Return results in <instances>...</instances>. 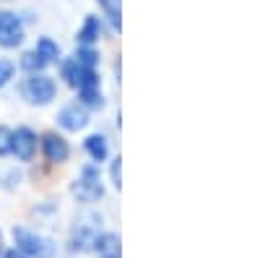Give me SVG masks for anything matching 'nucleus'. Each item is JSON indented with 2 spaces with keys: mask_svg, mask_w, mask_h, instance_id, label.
I'll list each match as a JSON object with an SVG mask.
<instances>
[{
  "mask_svg": "<svg viewBox=\"0 0 260 258\" xmlns=\"http://www.w3.org/2000/svg\"><path fill=\"white\" fill-rule=\"evenodd\" d=\"M13 240H16L18 250L24 255H29V258H52L55 255V243L52 240L42 238V235H37V232H29L24 227L13 230Z\"/></svg>",
  "mask_w": 260,
  "mask_h": 258,
  "instance_id": "obj_1",
  "label": "nucleus"
},
{
  "mask_svg": "<svg viewBox=\"0 0 260 258\" xmlns=\"http://www.w3.org/2000/svg\"><path fill=\"white\" fill-rule=\"evenodd\" d=\"M102 183H99V178H96V172L91 169V167H86L83 169V175L73 183V196L78 198V201H86V204H91V201H96V198H102Z\"/></svg>",
  "mask_w": 260,
  "mask_h": 258,
  "instance_id": "obj_2",
  "label": "nucleus"
},
{
  "mask_svg": "<svg viewBox=\"0 0 260 258\" xmlns=\"http://www.w3.org/2000/svg\"><path fill=\"white\" fill-rule=\"evenodd\" d=\"M21 39H24V26H21L18 16L11 11H3L0 13V45L16 47V45H21Z\"/></svg>",
  "mask_w": 260,
  "mask_h": 258,
  "instance_id": "obj_3",
  "label": "nucleus"
},
{
  "mask_svg": "<svg viewBox=\"0 0 260 258\" xmlns=\"http://www.w3.org/2000/svg\"><path fill=\"white\" fill-rule=\"evenodd\" d=\"M26 94H29L31 102L47 104L55 97V83L45 73H31V78H26Z\"/></svg>",
  "mask_w": 260,
  "mask_h": 258,
  "instance_id": "obj_4",
  "label": "nucleus"
},
{
  "mask_svg": "<svg viewBox=\"0 0 260 258\" xmlns=\"http://www.w3.org/2000/svg\"><path fill=\"white\" fill-rule=\"evenodd\" d=\"M11 149L16 152V157L18 159H31V154H34V149H37V138H34V133L29 131V128H18V131L13 133V138H11Z\"/></svg>",
  "mask_w": 260,
  "mask_h": 258,
  "instance_id": "obj_5",
  "label": "nucleus"
},
{
  "mask_svg": "<svg viewBox=\"0 0 260 258\" xmlns=\"http://www.w3.org/2000/svg\"><path fill=\"white\" fill-rule=\"evenodd\" d=\"M86 110L78 104V102H73V104H68L65 110L57 115V123L65 128V131H78V128H83L86 125Z\"/></svg>",
  "mask_w": 260,
  "mask_h": 258,
  "instance_id": "obj_6",
  "label": "nucleus"
},
{
  "mask_svg": "<svg viewBox=\"0 0 260 258\" xmlns=\"http://www.w3.org/2000/svg\"><path fill=\"white\" fill-rule=\"evenodd\" d=\"M42 146H45V157L50 162H65L68 159V144H65V138H60L55 133H47L45 141H42Z\"/></svg>",
  "mask_w": 260,
  "mask_h": 258,
  "instance_id": "obj_7",
  "label": "nucleus"
},
{
  "mask_svg": "<svg viewBox=\"0 0 260 258\" xmlns=\"http://www.w3.org/2000/svg\"><path fill=\"white\" fill-rule=\"evenodd\" d=\"M94 248L99 258H120V238L115 232H104L94 240Z\"/></svg>",
  "mask_w": 260,
  "mask_h": 258,
  "instance_id": "obj_8",
  "label": "nucleus"
},
{
  "mask_svg": "<svg viewBox=\"0 0 260 258\" xmlns=\"http://www.w3.org/2000/svg\"><path fill=\"white\" fill-rule=\"evenodd\" d=\"M86 152L91 154V159L102 162L107 157V141L102 136H91V138H86Z\"/></svg>",
  "mask_w": 260,
  "mask_h": 258,
  "instance_id": "obj_9",
  "label": "nucleus"
},
{
  "mask_svg": "<svg viewBox=\"0 0 260 258\" xmlns=\"http://www.w3.org/2000/svg\"><path fill=\"white\" fill-rule=\"evenodd\" d=\"M37 55L42 58V60H45V63H50L52 58H57V45H55V42L52 39H39V45H37Z\"/></svg>",
  "mask_w": 260,
  "mask_h": 258,
  "instance_id": "obj_10",
  "label": "nucleus"
},
{
  "mask_svg": "<svg viewBox=\"0 0 260 258\" xmlns=\"http://www.w3.org/2000/svg\"><path fill=\"white\" fill-rule=\"evenodd\" d=\"M99 3H102V8L107 11V16H110L112 26L120 29V0H99Z\"/></svg>",
  "mask_w": 260,
  "mask_h": 258,
  "instance_id": "obj_11",
  "label": "nucleus"
},
{
  "mask_svg": "<svg viewBox=\"0 0 260 258\" xmlns=\"http://www.w3.org/2000/svg\"><path fill=\"white\" fill-rule=\"evenodd\" d=\"M78 37H81V42H86V45H89V42H94V39L99 37V21L91 16L89 21H86V26H83V32H81Z\"/></svg>",
  "mask_w": 260,
  "mask_h": 258,
  "instance_id": "obj_12",
  "label": "nucleus"
},
{
  "mask_svg": "<svg viewBox=\"0 0 260 258\" xmlns=\"http://www.w3.org/2000/svg\"><path fill=\"white\" fill-rule=\"evenodd\" d=\"M76 60L81 63L83 68H94V66H96V52H94V50H86V47H83V50H78Z\"/></svg>",
  "mask_w": 260,
  "mask_h": 258,
  "instance_id": "obj_13",
  "label": "nucleus"
},
{
  "mask_svg": "<svg viewBox=\"0 0 260 258\" xmlns=\"http://www.w3.org/2000/svg\"><path fill=\"white\" fill-rule=\"evenodd\" d=\"M21 66H24V68H29V71H37V68H42V66H45V60H42L37 52H26L24 58H21Z\"/></svg>",
  "mask_w": 260,
  "mask_h": 258,
  "instance_id": "obj_14",
  "label": "nucleus"
},
{
  "mask_svg": "<svg viewBox=\"0 0 260 258\" xmlns=\"http://www.w3.org/2000/svg\"><path fill=\"white\" fill-rule=\"evenodd\" d=\"M11 138H13V133L8 131L6 125H0V157L11 152Z\"/></svg>",
  "mask_w": 260,
  "mask_h": 258,
  "instance_id": "obj_15",
  "label": "nucleus"
},
{
  "mask_svg": "<svg viewBox=\"0 0 260 258\" xmlns=\"http://www.w3.org/2000/svg\"><path fill=\"white\" fill-rule=\"evenodd\" d=\"M13 76V63H8V60H0V86H3L8 78Z\"/></svg>",
  "mask_w": 260,
  "mask_h": 258,
  "instance_id": "obj_16",
  "label": "nucleus"
},
{
  "mask_svg": "<svg viewBox=\"0 0 260 258\" xmlns=\"http://www.w3.org/2000/svg\"><path fill=\"white\" fill-rule=\"evenodd\" d=\"M120 162H122L120 157L112 162V180H115V185H117V188H120Z\"/></svg>",
  "mask_w": 260,
  "mask_h": 258,
  "instance_id": "obj_17",
  "label": "nucleus"
},
{
  "mask_svg": "<svg viewBox=\"0 0 260 258\" xmlns=\"http://www.w3.org/2000/svg\"><path fill=\"white\" fill-rule=\"evenodd\" d=\"M6 258H26V255L21 253V250H8V253H6Z\"/></svg>",
  "mask_w": 260,
  "mask_h": 258,
  "instance_id": "obj_18",
  "label": "nucleus"
},
{
  "mask_svg": "<svg viewBox=\"0 0 260 258\" xmlns=\"http://www.w3.org/2000/svg\"><path fill=\"white\" fill-rule=\"evenodd\" d=\"M0 245H3V235H0Z\"/></svg>",
  "mask_w": 260,
  "mask_h": 258,
  "instance_id": "obj_19",
  "label": "nucleus"
}]
</instances>
